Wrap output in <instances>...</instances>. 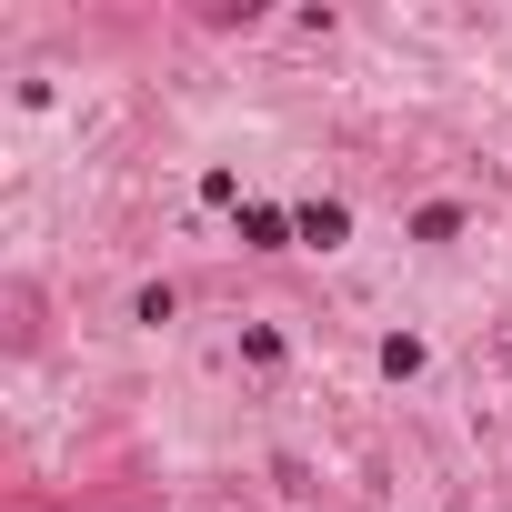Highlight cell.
Here are the masks:
<instances>
[{
  "label": "cell",
  "mask_w": 512,
  "mask_h": 512,
  "mask_svg": "<svg viewBox=\"0 0 512 512\" xmlns=\"http://www.w3.org/2000/svg\"><path fill=\"white\" fill-rule=\"evenodd\" d=\"M292 241H302V251H342V241H352V211H342V201H302V211H292Z\"/></svg>",
  "instance_id": "cell-1"
},
{
  "label": "cell",
  "mask_w": 512,
  "mask_h": 512,
  "mask_svg": "<svg viewBox=\"0 0 512 512\" xmlns=\"http://www.w3.org/2000/svg\"><path fill=\"white\" fill-rule=\"evenodd\" d=\"M241 241H251V251H292V211H272V201H241Z\"/></svg>",
  "instance_id": "cell-2"
},
{
  "label": "cell",
  "mask_w": 512,
  "mask_h": 512,
  "mask_svg": "<svg viewBox=\"0 0 512 512\" xmlns=\"http://www.w3.org/2000/svg\"><path fill=\"white\" fill-rule=\"evenodd\" d=\"M452 231H462L452 201H422V211H412V241H452Z\"/></svg>",
  "instance_id": "cell-3"
},
{
  "label": "cell",
  "mask_w": 512,
  "mask_h": 512,
  "mask_svg": "<svg viewBox=\"0 0 512 512\" xmlns=\"http://www.w3.org/2000/svg\"><path fill=\"white\" fill-rule=\"evenodd\" d=\"M241 362H251V372H272V362H282V332H272V322H251V332H241Z\"/></svg>",
  "instance_id": "cell-4"
},
{
  "label": "cell",
  "mask_w": 512,
  "mask_h": 512,
  "mask_svg": "<svg viewBox=\"0 0 512 512\" xmlns=\"http://www.w3.org/2000/svg\"><path fill=\"white\" fill-rule=\"evenodd\" d=\"M171 312H181V292H171V282H141V302H131V322H171Z\"/></svg>",
  "instance_id": "cell-5"
},
{
  "label": "cell",
  "mask_w": 512,
  "mask_h": 512,
  "mask_svg": "<svg viewBox=\"0 0 512 512\" xmlns=\"http://www.w3.org/2000/svg\"><path fill=\"white\" fill-rule=\"evenodd\" d=\"M382 372H392V382H412V372H422V342H412V332H392V342H382Z\"/></svg>",
  "instance_id": "cell-6"
},
{
  "label": "cell",
  "mask_w": 512,
  "mask_h": 512,
  "mask_svg": "<svg viewBox=\"0 0 512 512\" xmlns=\"http://www.w3.org/2000/svg\"><path fill=\"white\" fill-rule=\"evenodd\" d=\"M502 372H512V342H502Z\"/></svg>",
  "instance_id": "cell-7"
}]
</instances>
